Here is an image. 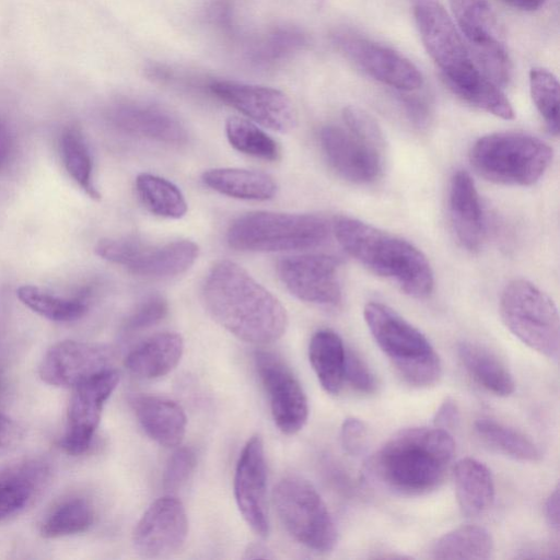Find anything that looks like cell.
Listing matches in <instances>:
<instances>
[{"label": "cell", "instance_id": "7", "mask_svg": "<svg viewBox=\"0 0 560 560\" xmlns=\"http://www.w3.org/2000/svg\"><path fill=\"white\" fill-rule=\"evenodd\" d=\"M552 160V149L541 139L517 131L480 137L469 151V161L485 179L510 186L537 183Z\"/></svg>", "mask_w": 560, "mask_h": 560}, {"label": "cell", "instance_id": "38", "mask_svg": "<svg viewBox=\"0 0 560 560\" xmlns=\"http://www.w3.org/2000/svg\"><path fill=\"white\" fill-rule=\"evenodd\" d=\"M306 42V36L300 30L278 28L256 46L252 59L260 66L273 65L302 49Z\"/></svg>", "mask_w": 560, "mask_h": 560}, {"label": "cell", "instance_id": "37", "mask_svg": "<svg viewBox=\"0 0 560 560\" xmlns=\"http://www.w3.org/2000/svg\"><path fill=\"white\" fill-rule=\"evenodd\" d=\"M529 89L533 102L544 118L548 130L559 132V83L550 71L534 68L529 73Z\"/></svg>", "mask_w": 560, "mask_h": 560}, {"label": "cell", "instance_id": "14", "mask_svg": "<svg viewBox=\"0 0 560 560\" xmlns=\"http://www.w3.org/2000/svg\"><path fill=\"white\" fill-rule=\"evenodd\" d=\"M334 42L340 51L374 80L401 92L421 88L420 70L398 51L357 34L340 32Z\"/></svg>", "mask_w": 560, "mask_h": 560}, {"label": "cell", "instance_id": "4", "mask_svg": "<svg viewBox=\"0 0 560 560\" xmlns=\"http://www.w3.org/2000/svg\"><path fill=\"white\" fill-rule=\"evenodd\" d=\"M332 229L345 252L370 271L394 282L409 296L423 299L431 294V265L413 244L349 217L336 219Z\"/></svg>", "mask_w": 560, "mask_h": 560}, {"label": "cell", "instance_id": "15", "mask_svg": "<svg viewBox=\"0 0 560 560\" xmlns=\"http://www.w3.org/2000/svg\"><path fill=\"white\" fill-rule=\"evenodd\" d=\"M254 360L275 423L285 434L299 432L308 418L307 398L299 380L273 352L259 350Z\"/></svg>", "mask_w": 560, "mask_h": 560}, {"label": "cell", "instance_id": "32", "mask_svg": "<svg viewBox=\"0 0 560 560\" xmlns=\"http://www.w3.org/2000/svg\"><path fill=\"white\" fill-rule=\"evenodd\" d=\"M93 505L84 498L72 497L58 503L44 517L39 533L55 539L86 532L94 523Z\"/></svg>", "mask_w": 560, "mask_h": 560}, {"label": "cell", "instance_id": "6", "mask_svg": "<svg viewBox=\"0 0 560 560\" xmlns=\"http://www.w3.org/2000/svg\"><path fill=\"white\" fill-rule=\"evenodd\" d=\"M363 316L375 342L407 384L428 387L439 381L441 359L418 328L380 302H369Z\"/></svg>", "mask_w": 560, "mask_h": 560}, {"label": "cell", "instance_id": "47", "mask_svg": "<svg viewBox=\"0 0 560 560\" xmlns=\"http://www.w3.org/2000/svg\"><path fill=\"white\" fill-rule=\"evenodd\" d=\"M12 149V141L7 126L0 120V170L7 164Z\"/></svg>", "mask_w": 560, "mask_h": 560}, {"label": "cell", "instance_id": "39", "mask_svg": "<svg viewBox=\"0 0 560 560\" xmlns=\"http://www.w3.org/2000/svg\"><path fill=\"white\" fill-rule=\"evenodd\" d=\"M168 312L167 301L161 295L143 300L125 323L128 332L139 331L160 323Z\"/></svg>", "mask_w": 560, "mask_h": 560}, {"label": "cell", "instance_id": "11", "mask_svg": "<svg viewBox=\"0 0 560 560\" xmlns=\"http://www.w3.org/2000/svg\"><path fill=\"white\" fill-rule=\"evenodd\" d=\"M101 258L145 278H171L187 271L199 254L189 240L150 244L137 237L103 238L95 245Z\"/></svg>", "mask_w": 560, "mask_h": 560}, {"label": "cell", "instance_id": "41", "mask_svg": "<svg viewBox=\"0 0 560 560\" xmlns=\"http://www.w3.org/2000/svg\"><path fill=\"white\" fill-rule=\"evenodd\" d=\"M345 382L354 390L371 394L376 388V381L366 363L354 352L347 350Z\"/></svg>", "mask_w": 560, "mask_h": 560}, {"label": "cell", "instance_id": "46", "mask_svg": "<svg viewBox=\"0 0 560 560\" xmlns=\"http://www.w3.org/2000/svg\"><path fill=\"white\" fill-rule=\"evenodd\" d=\"M545 515L548 524L555 530H559V488L557 487L547 498L545 503Z\"/></svg>", "mask_w": 560, "mask_h": 560}, {"label": "cell", "instance_id": "18", "mask_svg": "<svg viewBox=\"0 0 560 560\" xmlns=\"http://www.w3.org/2000/svg\"><path fill=\"white\" fill-rule=\"evenodd\" d=\"M112 350L98 343L62 340L51 346L38 365L43 382L56 387L73 388L112 366Z\"/></svg>", "mask_w": 560, "mask_h": 560}, {"label": "cell", "instance_id": "40", "mask_svg": "<svg viewBox=\"0 0 560 560\" xmlns=\"http://www.w3.org/2000/svg\"><path fill=\"white\" fill-rule=\"evenodd\" d=\"M196 466V454L192 448L182 446L170 457L163 474V487L176 490L184 485Z\"/></svg>", "mask_w": 560, "mask_h": 560}, {"label": "cell", "instance_id": "27", "mask_svg": "<svg viewBox=\"0 0 560 560\" xmlns=\"http://www.w3.org/2000/svg\"><path fill=\"white\" fill-rule=\"evenodd\" d=\"M202 183L210 189L232 198L264 201L277 194V183L264 172L220 167L203 172Z\"/></svg>", "mask_w": 560, "mask_h": 560}, {"label": "cell", "instance_id": "17", "mask_svg": "<svg viewBox=\"0 0 560 560\" xmlns=\"http://www.w3.org/2000/svg\"><path fill=\"white\" fill-rule=\"evenodd\" d=\"M210 92L221 102L268 129L289 132L298 122L296 109L283 92L233 81H213Z\"/></svg>", "mask_w": 560, "mask_h": 560}, {"label": "cell", "instance_id": "42", "mask_svg": "<svg viewBox=\"0 0 560 560\" xmlns=\"http://www.w3.org/2000/svg\"><path fill=\"white\" fill-rule=\"evenodd\" d=\"M368 439V430L362 420L355 417L345 419L340 428V443L350 455L363 452Z\"/></svg>", "mask_w": 560, "mask_h": 560}, {"label": "cell", "instance_id": "28", "mask_svg": "<svg viewBox=\"0 0 560 560\" xmlns=\"http://www.w3.org/2000/svg\"><path fill=\"white\" fill-rule=\"evenodd\" d=\"M457 353L471 378L486 390L501 397L514 392L511 372L494 353L469 341L458 343Z\"/></svg>", "mask_w": 560, "mask_h": 560}, {"label": "cell", "instance_id": "44", "mask_svg": "<svg viewBox=\"0 0 560 560\" xmlns=\"http://www.w3.org/2000/svg\"><path fill=\"white\" fill-rule=\"evenodd\" d=\"M458 421L459 409L456 401L451 397L445 398L435 411L434 427L448 431L456 427Z\"/></svg>", "mask_w": 560, "mask_h": 560}, {"label": "cell", "instance_id": "25", "mask_svg": "<svg viewBox=\"0 0 560 560\" xmlns=\"http://www.w3.org/2000/svg\"><path fill=\"white\" fill-rule=\"evenodd\" d=\"M184 352V340L174 331L151 336L135 347L126 357L128 371L141 378L152 380L168 374L176 368Z\"/></svg>", "mask_w": 560, "mask_h": 560}, {"label": "cell", "instance_id": "34", "mask_svg": "<svg viewBox=\"0 0 560 560\" xmlns=\"http://www.w3.org/2000/svg\"><path fill=\"white\" fill-rule=\"evenodd\" d=\"M60 154L69 176L94 200L101 195L93 180L92 158L82 135L75 128L65 130L60 137Z\"/></svg>", "mask_w": 560, "mask_h": 560}, {"label": "cell", "instance_id": "43", "mask_svg": "<svg viewBox=\"0 0 560 560\" xmlns=\"http://www.w3.org/2000/svg\"><path fill=\"white\" fill-rule=\"evenodd\" d=\"M400 103L412 124L418 127L425 126L430 118V105L425 98L417 95H400Z\"/></svg>", "mask_w": 560, "mask_h": 560}, {"label": "cell", "instance_id": "5", "mask_svg": "<svg viewBox=\"0 0 560 560\" xmlns=\"http://www.w3.org/2000/svg\"><path fill=\"white\" fill-rule=\"evenodd\" d=\"M343 125H327L319 131V144L330 167L354 184H370L383 173L386 142L377 121L364 109L348 106Z\"/></svg>", "mask_w": 560, "mask_h": 560}, {"label": "cell", "instance_id": "9", "mask_svg": "<svg viewBox=\"0 0 560 560\" xmlns=\"http://www.w3.org/2000/svg\"><path fill=\"white\" fill-rule=\"evenodd\" d=\"M500 315L506 328L538 353L559 358L560 324L551 298L534 283L516 279L503 289Z\"/></svg>", "mask_w": 560, "mask_h": 560}, {"label": "cell", "instance_id": "30", "mask_svg": "<svg viewBox=\"0 0 560 560\" xmlns=\"http://www.w3.org/2000/svg\"><path fill=\"white\" fill-rule=\"evenodd\" d=\"M493 551L490 533L477 525H463L440 537L432 548L434 559L486 560Z\"/></svg>", "mask_w": 560, "mask_h": 560}, {"label": "cell", "instance_id": "48", "mask_svg": "<svg viewBox=\"0 0 560 560\" xmlns=\"http://www.w3.org/2000/svg\"><path fill=\"white\" fill-rule=\"evenodd\" d=\"M245 559H272L271 551L261 544H250L245 550Z\"/></svg>", "mask_w": 560, "mask_h": 560}, {"label": "cell", "instance_id": "16", "mask_svg": "<svg viewBox=\"0 0 560 560\" xmlns=\"http://www.w3.org/2000/svg\"><path fill=\"white\" fill-rule=\"evenodd\" d=\"M277 272L296 299L325 307L341 302L338 260L326 254H302L282 258Z\"/></svg>", "mask_w": 560, "mask_h": 560}, {"label": "cell", "instance_id": "2", "mask_svg": "<svg viewBox=\"0 0 560 560\" xmlns=\"http://www.w3.org/2000/svg\"><path fill=\"white\" fill-rule=\"evenodd\" d=\"M421 40L448 89L460 100L503 119L513 107L499 85L476 66L452 18L439 0H411Z\"/></svg>", "mask_w": 560, "mask_h": 560}, {"label": "cell", "instance_id": "10", "mask_svg": "<svg viewBox=\"0 0 560 560\" xmlns=\"http://www.w3.org/2000/svg\"><path fill=\"white\" fill-rule=\"evenodd\" d=\"M277 514L288 533L317 552L331 551L338 539L334 520L319 493L305 479L289 476L273 490Z\"/></svg>", "mask_w": 560, "mask_h": 560}, {"label": "cell", "instance_id": "45", "mask_svg": "<svg viewBox=\"0 0 560 560\" xmlns=\"http://www.w3.org/2000/svg\"><path fill=\"white\" fill-rule=\"evenodd\" d=\"M21 439V430L9 417L0 412V454L10 452Z\"/></svg>", "mask_w": 560, "mask_h": 560}, {"label": "cell", "instance_id": "3", "mask_svg": "<svg viewBox=\"0 0 560 560\" xmlns=\"http://www.w3.org/2000/svg\"><path fill=\"white\" fill-rule=\"evenodd\" d=\"M454 451L448 431L436 427L410 428L375 452L370 469L387 489L402 495H421L443 482Z\"/></svg>", "mask_w": 560, "mask_h": 560}, {"label": "cell", "instance_id": "19", "mask_svg": "<svg viewBox=\"0 0 560 560\" xmlns=\"http://www.w3.org/2000/svg\"><path fill=\"white\" fill-rule=\"evenodd\" d=\"M188 534V520L180 500L174 495L156 499L137 523L132 544L147 558H161L177 551Z\"/></svg>", "mask_w": 560, "mask_h": 560}, {"label": "cell", "instance_id": "1", "mask_svg": "<svg viewBox=\"0 0 560 560\" xmlns=\"http://www.w3.org/2000/svg\"><path fill=\"white\" fill-rule=\"evenodd\" d=\"M202 301L215 322L246 342L270 343L288 327V315L280 301L243 267L228 259L209 270Z\"/></svg>", "mask_w": 560, "mask_h": 560}, {"label": "cell", "instance_id": "20", "mask_svg": "<svg viewBox=\"0 0 560 560\" xmlns=\"http://www.w3.org/2000/svg\"><path fill=\"white\" fill-rule=\"evenodd\" d=\"M234 497L248 526L260 537L269 533L267 468L264 442L253 435L244 445L235 467Z\"/></svg>", "mask_w": 560, "mask_h": 560}, {"label": "cell", "instance_id": "21", "mask_svg": "<svg viewBox=\"0 0 560 560\" xmlns=\"http://www.w3.org/2000/svg\"><path fill=\"white\" fill-rule=\"evenodd\" d=\"M49 478L50 466L42 458H22L0 466V522L31 506Z\"/></svg>", "mask_w": 560, "mask_h": 560}, {"label": "cell", "instance_id": "12", "mask_svg": "<svg viewBox=\"0 0 560 560\" xmlns=\"http://www.w3.org/2000/svg\"><path fill=\"white\" fill-rule=\"evenodd\" d=\"M460 34L478 69L497 85L512 77V61L497 16L487 0H450Z\"/></svg>", "mask_w": 560, "mask_h": 560}, {"label": "cell", "instance_id": "23", "mask_svg": "<svg viewBox=\"0 0 560 560\" xmlns=\"http://www.w3.org/2000/svg\"><path fill=\"white\" fill-rule=\"evenodd\" d=\"M448 213L458 243L469 252L478 250L485 240V218L475 183L466 171H457L451 178Z\"/></svg>", "mask_w": 560, "mask_h": 560}, {"label": "cell", "instance_id": "36", "mask_svg": "<svg viewBox=\"0 0 560 560\" xmlns=\"http://www.w3.org/2000/svg\"><path fill=\"white\" fill-rule=\"evenodd\" d=\"M230 144L237 151L266 161H277L280 148L276 140L255 124L240 117H230L225 124Z\"/></svg>", "mask_w": 560, "mask_h": 560}, {"label": "cell", "instance_id": "8", "mask_svg": "<svg viewBox=\"0 0 560 560\" xmlns=\"http://www.w3.org/2000/svg\"><path fill=\"white\" fill-rule=\"evenodd\" d=\"M329 234L330 225L316 214L254 211L231 223L226 240L243 252H289L318 247Z\"/></svg>", "mask_w": 560, "mask_h": 560}, {"label": "cell", "instance_id": "26", "mask_svg": "<svg viewBox=\"0 0 560 560\" xmlns=\"http://www.w3.org/2000/svg\"><path fill=\"white\" fill-rule=\"evenodd\" d=\"M453 481L458 506L465 516H480L492 505L494 482L483 463L471 457L459 459L453 467Z\"/></svg>", "mask_w": 560, "mask_h": 560}, {"label": "cell", "instance_id": "24", "mask_svg": "<svg viewBox=\"0 0 560 560\" xmlns=\"http://www.w3.org/2000/svg\"><path fill=\"white\" fill-rule=\"evenodd\" d=\"M135 415L144 432L165 447L180 444L187 418L176 401L155 395H137L131 398Z\"/></svg>", "mask_w": 560, "mask_h": 560}, {"label": "cell", "instance_id": "29", "mask_svg": "<svg viewBox=\"0 0 560 560\" xmlns=\"http://www.w3.org/2000/svg\"><path fill=\"white\" fill-rule=\"evenodd\" d=\"M347 350L342 339L331 329L317 330L308 346L310 363L320 386L336 395L345 383Z\"/></svg>", "mask_w": 560, "mask_h": 560}, {"label": "cell", "instance_id": "22", "mask_svg": "<svg viewBox=\"0 0 560 560\" xmlns=\"http://www.w3.org/2000/svg\"><path fill=\"white\" fill-rule=\"evenodd\" d=\"M109 117L114 126L131 136L173 145L188 140V132L179 118L154 104L121 103L110 110Z\"/></svg>", "mask_w": 560, "mask_h": 560}, {"label": "cell", "instance_id": "13", "mask_svg": "<svg viewBox=\"0 0 560 560\" xmlns=\"http://www.w3.org/2000/svg\"><path fill=\"white\" fill-rule=\"evenodd\" d=\"M119 382L114 368L102 371L73 387L61 448L69 455L85 453L93 441L103 408Z\"/></svg>", "mask_w": 560, "mask_h": 560}, {"label": "cell", "instance_id": "35", "mask_svg": "<svg viewBox=\"0 0 560 560\" xmlns=\"http://www.w3.org/2000/svg\"><path fill=\"white\" fill-rule=\"evenodd\" d=\"M16 295L30 310L54 322H72L88 311V303L83 299L60 298L33 285L20 287Z\"/></svg>", "mask_w": 560, "mask_h": 560}, {"label": "cell", "instance_id": "33", "mask_svg": "<svg viewBox=\"0 0 560 560\" xmlns=\"http://www.w3.org/2000/svg\"><path fill=\"white\" fill-rule=\"evenodd\" d=\"M475 431L485 445L503 455L524 462L540 458L537 445L529 438L491 418L478 419Z\"/></svg>", "mask_w": 560, "mask_h": 560}, {"label": "cell", "instance_id": "49", "mask_svg": "<svg viewBox=\"0 0 560 560\" xmlns=\"http://www.w3.org/2000/svg\"><path fill=\"white\" fill-rule=\"evenodd\" d=\"M509 5L522 11H536L539 10L546 0H503Z\"/></svg>", "mask_w": 560, "mask_h": 560}, {"label": "cell", "instance_id": "31", "mask_svg": "<svg viewBox=\"0 0 560 560\" xmlns=\"http://www.w3.org/2000/svg\"><path fill=\"white\" fill-rule=\"evenodd\" d=\"M136 190L143 206L158 217L180 219L187 212L183 192L166 178L141 173L136 178Z\"/></svg>", "mask_w": 560, "mask_h": 560}]
</instances>
